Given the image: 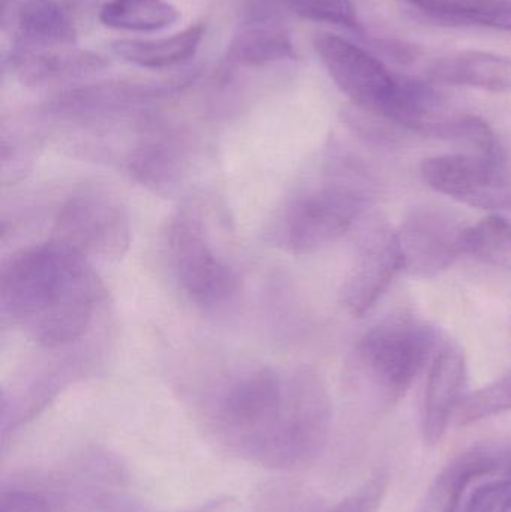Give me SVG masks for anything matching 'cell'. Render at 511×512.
<instances>
[{"label": "cell", "instance_id": "2e32d148", "mask_svg": "<svg viewBox=\"0 0 511 512\" xmlns=\"http://www.w3.org/2000/svg\"><path fill=\"white\" fill-rule=\"evenodd\" d=\"M189 158L185 146L173 138H156L140 144L128 156L129 176L150 191L164 194L182 182Z\"/></svg>", "mask_w": 511, "mask_h": 512}, {"label": "cell", "instance_id": "5bb4252c", "mask_svg": "<svg viewBox=\"0 0 511 512\" xmlns=\"http://www.w3.org/2000/svg\"><path fill=\"white\" fill-rule=\"evenodd\" d=\"M50 499L62 512H230L234 504L233 499L221 498L191 510L164 511L123 490L96 483L68 484L56 490Z\"/></svg>", "mask_w": 511, "mask_h": 512}, {"label": "cell", "instance_id": "d6986e66", "mask_svg": "<svg viewBox=\"0 0 511 512\" xmlns=\"http://www.w3.org/2000/svg\"><path fill=\"white\" fill-rule=\"evenodd\" d=\"M179 18V9L167 0H110L99 12L104 26L128 32H158Z\"/></svg>", "mask_w": 511, "mask_h": 512}, {"label": "cell", "instance_id": "4dcf8cb0", "mask_svg": "<svg viewBox=\"0 0 511 512\" xmlns=\"http://www.w3.org/2000/svg\"><path fill=\"white\" fill-rule=\"evenodd\" d=\"M497 462V474H501L504 480L511 481V444L491 447Z\"/></svg>", "mask_w": 511, "mask_h": 512}, {"label": "cell", "instance_id": "6da1fadb", "mask_svg": "<svg viewBox=\"0 0 511 512\" xmlns=\"http://www.w3.org/2000/svg\"><path fill=\"white\" fill-rule=\"evenodd\" d=\"M200 417L210 438L231 456L273 471H296L323 453L332 399L309 367L287 375L257 367L204 397Z\"/></svg>", "mask_w": 511, "mask_h": 512}, {"label": "cell", "instance_id": "ac0fdd59", "mask_svg": "<svg viewBox=\"0 0 511 512\" xmlns=\"http://www.w3.org/2000/svg\"><path fill=\"white\" fill-rule=\"evenodd\" d=\"M204 33H206V26L198 23L167 38L152 39V41L119 39L111 44V50L120 59L141 68H170L194 57L203 41Z\"/></svg>", "mask_w": 511, "mask_h": 512}, {"label": "cell", "instance_id": "9a60e30c", "mask_svg": "<svg viewBox=\"0 0 511 512\" xmlns=\"http://www.w3.org/2000/svg\"><path fill=\"white\" fill-rule=\"evenodd\" d=\"M491 448L479 447L453 459L435 478L417 512H458L468 487L477 478L497 474Z\"/></svg>", "mask_w": 511, "mask_h": 512}, {"label": "cell", "instance_id": "484cf974", "mask_svg": "<svg viewBox=\"0 0 511 512\" xmlns=\"http://www.w3.org/2000/svg\"><path fill=\"white\" fill-rule=\"evenodd\" d=\"M386 493V475H375L330 512H378Z\"/></svg>", "mask_w": 511, "mask_h": 512}, {"label": "cell", "instance_id": "30bf717a", "mask_svg": "<svg viewBox=\"0 0 511 512\" xmlns=\"http://www.w3.org/2000/svg\"><path fill=\"white\" fill-rule=\"evenodd\" d=\"M404 270L398 234L375 225L360 245L353 268L341 288V304L354 316L365 315L381 300Z\"/></svg>", "mask_w": 511, "mask_h": 512}, {"label": "cell", "instance_id": "44dd1931", "mask_svg": "<svg viewBox=\"0 0 511 512\" xmlns=\"http://www.w3.org/2000/svg\"><path fill=\"white\" fill-rule=\"evenodd\" d=\"M435 138L450 141L464 153L504 162L503 147L494 129L477 116L452 114L438 129Z\"/></svg>", "mask_w": 511, "mask_h": 512}, {"label": "cell", "instance_id": "7a4b0ae2", "mask_svg": "<svg viewBox=\"0 0 511 512\" xmlns=\"http://www.w3.org/2000/svg\"><path fill=\"white\" fill-rule=\"evenodd\" d=\"M102 294L90 259L57 240L23 249L0 274L2 315L42 348L81 339Z\"/></svg>", "mask_w": 511, "mask_h": 512}, {"label": "cell", "instance_id": "ba28073f", "mask_svg": "<svg viewBox=\"0 0 511 512\" xmlns=\"http://www.w3.org/2000/svg\"><path fill=\"white\" fill-rule=\"evenodd\" d=\"M423 180L438 194L476 209L511 210V180L503 161L456 153L426 159Z\"/></svg>", "mask_w": 511, "mask_h": 512}, {"label": "cell", "instance_id": "8fae6325", "mask_svg": "<svg viewBox=\"0 0 511 512\" xmlns=\"http://www.w3.org/2000/svg\"><path fill=\"white\" fill-rule=\"evenodd\" d=\"M467 378L464 351L453 342L437 349L429 367L422 408V433L428 445L440 444L461 405Z\"/></svg>", "mask_w": 511, "mask_h": 512}, {"label": "cell", "instance_id": "7402d4cb", "mask_svg": "<svg viewBox=\"0 0 511 512\" xmlns=\"http://www.w3.org/2000/svg\"><path fill=\"white\" fill-rule=\"evenodd\" d=\"M465 255L511 271V222L489 216L465 231Z\"/></svg>", "mask_w": 511, "mask_h": 512}, {"label": "cell", "instance_id": "e0dca14e", "mask_svg": "<svg viewBox=\"0 0 511 512\" xmlns=\"http://www.w3.org/2000/svg\"><path fill=\"white\" fill-rule=\"evenodd\" d=\"M63 48L65 47L14 50L11 57L12 68L24 83L47 84L92 74L107 66V62L98 54Z\"/></svg>", "mask_w": 511, "mask_h": 512}, {"label": "cell", "instance_id": "9c48e42d", "mask_svg": "<svg viewBox=\"0 0 511 512\" xmlns=\"http://www.w3.org/2000/svg\"><path fill=\"white\" fill-rule=\"evenodd\" d=\"M465 231L467 227L446 210H411L396 231L404 270L419 277L443 273L465 255Z\"/></svg>", "mask_w": 511, "mask_h": 512}, {"label": "cell", "instance_id": "8992f818", "mask_svg": "<svg viewBox=\"0 0 511 512\" xmlns=\"http://www.w3.org/2000/svg\"><path fill=\"white\" fill-rule=\"evenodd\" d=\"M57 242L87 259L117 261L128 251L131 225L122 200L102 185H83L71 192L54 219Z\"/></svg>", "mask_w": 511, "mask_h": 512}, {"label": "cell", "instance_id": "52a82bcc", "mask_svg": "<svg viewBox=\"0 0 511 512\" xmlns=\"http://www.w3.org/2000/svg\"><path fill=\"white\" fill-rule=\"evenodd\" d=\"M315 51L333 83L366 113L389 120L399 89V74L365 48L342 36L321 33L314 41Z\"/></svg>", "mask_w": 511, "mask_h": 512}, {"label": "cell", "instance_id": "f1b7e54d", "mask_svg": "<svg viewBox=\"0 0 511 512\" xmlns=\"http://www.w3.org/2000/svg\"><path fill=\"white\" fill-rule=\"evenodd\" d=\"M309 501L296 489L278 486L267 490L254 512H308Z\"/></svg>", "mask_w": 511, "mask_h": 512}, {"label": "cell", "instance_id": "7c38bea8", "mask_svg": "<svg viewBox=\"0 0 511 512\" xmlns=\"http://www.w3.org/2000/svg\"><path fill=\"white\" fill-rule=\"evenodd\" d=\"M2 23L15 50L68 47L77 39L71 18L54 0H2Z\"/></svg>", "mask_w": 511, "mask_h": 512}, {"label": "cell", "instance_id": "4fadbf2b", "mask_svg": "<svg viewBox=\"0 0 511 512\" xmlns=\"http://www.w3.org/2000/svg\"><path fill=\"white\" fill-rule=\"evenodd\" d=\"M426 77L432 83L504 92L511 89V60L489 51H456L432 60Z\"/></svg>", "mask_w": 511, "mask_h": 512}, {"label": "cell", "instance_id": "3957f363", "mask_svg": "<svg viewBox=\"0 0 511 512\" xmlns=\"http://www.w3.org/2000/svg\"><path fill=\"white\" fill-rule=\"evenodd\" d=\"M371 197L368 176L345 162L281 207L270 225V242L293 255L321 251L354 227Z\"/></svg>", "mask_w": 511, "mask_h": 512}, {"label": "cell", "instance_id": "cb8c5ba5", "mask_svg": "<svg viewBox=\"0 0 511 512\" xmlns=\"http://www.w3.org/2000/svg\"><path fill=\"white\" fill-rule=\"evenodd\" d=\"M299 17L318 23L356 29L359 26L353 0H281Z\"/></svg>", "mask_w": 511, "mask_h": 512}, {"label": "cell", "instance_id": "603a6c76", "mask_svg": "<svg viewBox=\"0 0 511 512\" xmlns=\"http://www.w3.org/2000/svg\"><path fill=\"white\" fill-rule=\"evenodd\" d=\"M506 412H511V375L464 397L456 411V421L459 426H470Z\"/></svg>", "mask_w": 511, "mask_h": 512}, {"label": "cell", "instance_id": "ffe728a7", "mask_svg": "<svg viewBox=\"0 0 511 512\" xmlns=\"http://www.w3.org/2000/svg\"><path fill=\"white\" fill-rule=\"evenodd\" d=\"M230 57L239 65L263 66L293 59L294 47L290 38L276 27H251L234 39Z\"/></svg>", "mask_w": 511, "mask_h": 512}, {"label": "cell", "instance_id": "4316f807", "mask_svg": "<svg viewBox=\"0 0 511 512\" xmlns=\"http://www.w3.org/2000/svg\"><path fill=\"white\" fill-rule=\"evenodd\" d=\"M0 512H59L45 493L27 489L3 490Z\"/></svg>", "mask_w": 511, "mask_h": 512}, {"label": "cell", "instance_id": "5b68a950", "mask_svg": "<svg viewBox=\"0 0 511 512\" xmlns=\"http://www.w3.org/2000/svg\"><path fill=\"white\" fill-rule=\"evenodd\" d=\"M165 249L177 285L197 306H221L239 289L236 270L216 248L197 207H182L171 216L165 230Z\"/></svg>", "mask_w": 511, "mask_h": 512}, {"label": "cell", "instance_id": "277c9868", "mask_svg": "<svg viewBox=\"0 0 511 512\" xmlns=\"http://www.w3.org/2000/svg\"><path fill=\"white\" fill-rule=\"evenodd\" d=\"M438 333L431 324L399 315L372 327L354 351L357 370L372 390L396 402L410 390L437 352Z\"/></svg>", "mask_w": 511, "mask_h": 512}, {"label": "cell", "instance_id": "83f0119b", "mask_svg": "<svg viewBox=\"0 0 511 512\" xmlns=\"http://www.w3.org/2000/svg\"><path fill=\"white\" fill-rule=\"evenodd\" d=\"M510 493L511 481H489L474 490L462 512H500Z\"/></svg>", "mask_w": 511, "mask_h": 512}, {"label": "cell", "instance_id": "1f68e13d", "mask_svg": "<svg viewBox=\"0 0 511 512\" xmlns=\"http://www.w3.org/2000/svg\"><path fill=\"white\" fill-rule=\"evenodd\" d=\"M500 512H511V493L507 496L506 501H504L503 507H501Z\"/></svg>", "mask_w": 511, "mask_h": 512}, {"label": "cell", "instance_id": "d4e9b609", "mask_svg": "<svg viewBox=\"0 0 511 512\" xmlns=\"http://www.w3.org/2000/svg\"><path fill=\"white\" fill-rule=\"evenodd\" d=\"M432 20L465 26L473 15L500 5L503 0H407Z\"/></svg>", "mask_w": 511, "mask_h": 512}, {"label": "cell", "instance_id": "f546056e", "mask_svg": "<svg viewBox=\"0 0 511 512\" xmlns=\"http://www.w3.org/2000/svg\"><path fill=\"white\" fill-rule=\"evenodd\" d=\"M465 26L489 27V29L511 32V0H503L500 5L473 15Z\"/></svg>", "mask_w": 511, "mask_h": 512}]
</instances>
